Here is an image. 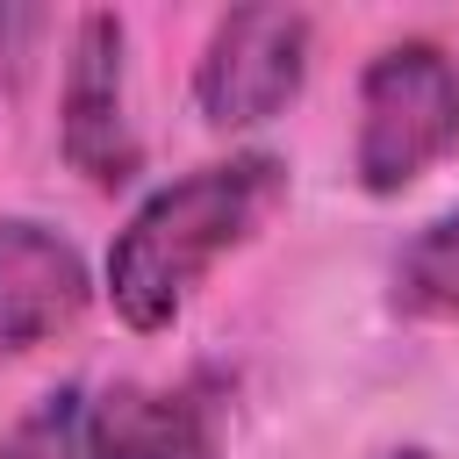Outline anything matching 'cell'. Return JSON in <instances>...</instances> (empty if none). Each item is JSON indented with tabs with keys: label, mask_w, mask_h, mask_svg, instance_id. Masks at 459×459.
<instances>
[{
	"label": "cell",
	"mask_w": 459,
	"mask_h": 459,
	"mask_svg": "<svg viewBox=\"0 0 459 459\" xmlns=\"http://www.w3.org/2000/svg\"><path fill=\"white\" fill-rule=\"evenodd\" d=\"M86 394L79 387H57V394H43L7 437H0V459H93L86 452Z\"/></svg>",
	"instance_id": "cell-8"
},
{
	"label": "cell",
	"mask_w": 459,
	"mask_h": 459,
	"mask_svg": "<svg viewBox=\"0 0 459 459\" xmlns=\"http://www.w3.org/2000/svg\"><path fill=\"white\" fill-rule=\"evenodd\" d=\"M65 165L93 186H129L143 151L129 129V65H122V22L108 7L79 14L72 57H65V108H57Z\"/></svg>",
	"instance_id": "cell-4"
},
{
	"label": "cell",
	"mask_w": 459,
	"mask_h": 459,
	"mask_svg": "<svg viewBox=\"0 0 459 459\" xmlns=\"http://www.w3.org/2000/svg\"><path fill=\"white\" fill-rule=\"evenodd\" d=\"M287 165L273 151H237L215 165H194L186 179L158 186L122 237L108 244V301L136 337H158L179 323L186 294L201 287V273L237 251L280 201Z\"/></svg>",
	"instance_id": "cell-1"
},
{
	"label": "cell",
	"mask_w": 459,
	"mask_h": 459,
	"mask_svg": "<svg viewBox=\"0 0 459 459\" xmlns=\"http://www.w3.org/2000/svg\"><path fill=\"white\" fill-rule=\"evenodd\" d=\"M86 452L93 459H215V402L208 380L143 387L115 380L86 402Z\"/></svg>",
	"instance_id": "cell-6"
},
{
	"label": "cell",
	"mask_w": 459,
	"mask_h": 459,
	"mask_svg": "<svg viewBox=\"0 0 459 459\" xmlns=\"http://www.w3.org/2000/svg\"><path fill=\"white\" fill-rule=\"evenodd\" d=\"M387 301L416 323H459V208L430 215L387 273Z\"/></svg>",
	"instance_id": "cell-7"
},
{
	"label": "cell",
	"mask_w": 459,
	"mask_h": 459,
	"mask_svg": "<svg viewBox=\"0 0 459 459\" xmlns=\"http://www.w3.org/2000/svg\"><path fill=\"white\" fill-rule=\"evenodd\" d=\"M93 301L86 258L36 215L0 222V351L57 344Z\"/></svg>",
	"instance_id": "cell-5"
},
{
	"label": "cell",
	"mask_w": 459,
	"mask_h": 459,
	"mask_svg": "<svg viewBox=\"0 0 459 459\" xmlns=\"http://www.w3.org/2000/svg\"><path fill=\"white\" fill-rule=\"evenodd\" d=\"M308 79V14L301 7H230L208 29L194 65V100L215 129L273 122Z\"/></svg>",
	"instance_id": "cell-3"
},
{
	"label": "cell",
	"mask_w": 459,
	"mask_h": 459,
	"mask_svg": "<svg viewBox=\"0 0 459 459\" xmlns=\"http://www.w3.org/2000/svg\"><path fill=\"white\" fill-rule=\"evenodd\" d=\"M452 143H459V65L430 36L373 50V65L359 72V136H351L359 186L387 201L416 186Z\"/></svg>",
	"instance_id": "cell-2"
},
{
	"label": "cell",
	"mask_w": 459,
	"mask_h": 459,
	"mask_svg": "<svg viewBox=\"0 0 459 459\" xmlns=\"http://www.w3.org/2000/svg\"><path fill=\"white\" fill-rule=\"evenodd\" d=\"M380 459H423V452H416V445H409V452H380Z\"/></svg>",
	"instance_id": "cell-9"
}]
</instances>
